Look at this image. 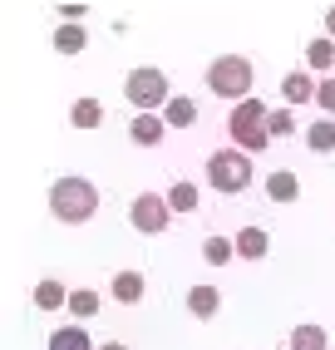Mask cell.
<instances>
[{"mask_svg":"<svg viewBox=\"0 0 335 350\" xmlns=\"http://www.w3.org/2000/svg\"><path fill=\"white\" fill-rule=\"evenodd\" d=\"M267 119H271V104H261L256 94H252V99H237L232 113H227V138H232L242 153H252V158L267 153V148L276 144L271 129H267Z\"/></svg>","mask_w":335,"mask_h":350,"instance_id":"1","label":"cell"},{"mask_svg":"<svg viewBox=\"0 0 335 350\" xmlns=\"http://www.w3.org/2000/svg\"><path fill=\"white\" fill-rule=\"evenodd\" d=\"M50 213L64 227H79V222H89L94 213H99V188H94L89 178L69 173V178H59L55 188H50Z\"/></svg>","mask_w":335,"mask_h":350,"instance_id":"2","label":"cell"},{"mask_svg":"<svg viewBox=\"0 0 335 350\" xmlns=\"http://www.w3.org/2000/svg\"><path fill=\"white\" fill-rule=\"evenodd\" d=\"M207 89L217 99H252V84H256V64L247 55H217L207 64Z\"/></svg>","mask_w":335,"mask_h":350,"instance_id":"3","label":"cell"},{"mask_svg":"<svg viewBox=\"0 0 335 350\" xmlns=\"http://www.w3.org/2000/svg\"><path fill=\"white\" fill-rule=\"evenodd\" d=\"M124 99L133 104V113H163V104L173 99L168 94V75L158 64H133L124 79Z\"/></svg>","mask_w":335,"mask_h":350,"instance_id":"4","label":"cell"},{"mask_svg":"<svg viewBox=\"0 0 335 350\" xmlns=\"http://www.w3.org/2000/svg\"><path fill=\"white\" fill-rule=\"evenodd\" d=\"M207 183L217 193H247L252 188V153L242 148H217V153H207Z\"/></svg>","mask_w":335,"mask_h":350,"instance_id":"5","label":"cell"},{"mask_svg":"<svg viewBox=\"0 0 335 350\" xmlns=\"http://www.w3.org/2000/svg\"><path fill=\"white\" fill-rule=\"evenodd\" d=\"M129 222L143 237H158V232L173 227V207H168V193H138L129 202Z\"/></svg>","mask_w":335,"mask_h":350,"instance_id":"6","label":"cell"},{"mask_svg":"<svg viewBox=\"0 0 335 350\" xmlns=\"http://www.w3.org/2000/svg\"><path fill=\"white\" fill-rule=\"evenodd\" d=\"M316 84H321V79L301 64V69H291V75H281V99L291 104V109H296V104H316Z\"/></svg>","mask_w":335,"mask_h":350,"instance_id":"7","label":"cell"},{"mask_svg":"<svg viewBox=\"0 0 335 350\" xmlns=\"http://www.w3.org/2000/svg\"><path fill=\"white\" fill-rule=\"evenodd\" d=\"M129 138L138 148H158L168 138V119H163V113H133V119H129Z\"/></svg>","mask_w":335,"mask_h":350,"instance_id":"8","label":"cell"},{"mask_svg":"<svg viewBox=\"0 0 335 350\" xmlns=\"http://www.w3.org/2000/svg\"><path fill=\"white\" fill-rule=\"evenodd\" d=\"M237 262H261V256H267L271 252V237H267V232H261L256 222H247V227H237Z\"/></svg>","mask_w":335,"mask_h":350,"instance_id":"9","label":"cell"},{"mask_svg":"<svg viewBox=\"0 0 335 350\" xmlns=\"http://www.w3.org/2000/svg\"><path fill=\"white\" fill-rule=\"evenodd\" d=\"M306 69L310 75H335V40L330 35L306 40Z\"/></svg>","mask_w":335,"mask_h":350,"instance_id":"10","label":"cell"},{"mask_svg":"<svg viewBox=\"0 0 335 350\" xmlns=\"http://www.w3.org/2000/svg\"><path fill=\"white\" fill-rule=\"evenodd\" d=\"M143 291H148L143 271H113V282H109V296H113V301H124V306H138Z\"/></svg>","mask_w":335,"mask_h":350,"instance_id":"11","label":"cell"},{"mask_svg":"<svg viewBox=\"0 0 335 350\" xmlns=\"http://www.w3.org/2000/svg\"><path fill=\"white\" fill-rule=\"evenodd\" d=\"M50 44H55V55H79L84 44H89V30L79 25V20H64V25H55Z\"/></svg>","mask_w":335,"mask_h":350,"instance_id":"12","label":"cell"},{"mask_svg":"<svg viewBox=\"0 0 335 350\" xmlns=\"http://www.w3.org/2000/svg\"><path fill=\"white\" fill-rule=\"evenodd\" d=\"M261 183H267V198H271V202H296V198H301V178H296L291 168H276V173H267Z\"/></svg>","mask_w":335,"mask_h":350,"instance_id":"13","label":"cell"},{"mask_svg":"<svg viewBox=\"0 0 335 350\" xmlns=\"http://www.w3.org/2000/svg\"><path fill=\"white\" fill-rule=\"evenodd\" d=\"M187 311H193L198 321H212L222 311V291L217 286H187Z\"/></svg>","mask_w":335,"mask_h":350,"instance_id":"14","label":"cell"},{"mask_svg":"<svg viewBox=\"0 0 335 350\" xmlns=\"http://www.w3.org/2000/svg\"><path fill=\"white\" fill-rule=\"evenodd\" d=\"M30 301H35L40 311H59V306H69V286H64V282H55V276H44V282H35Z\"/></svg>","mask_w":335,"mask_h":350,"instance_id":"15","label":"cell"},{"mask_svg":"<svg viewBox=\"0 0 335 350\" xmlns=\"http://www.w3.org/2000/svg\"><path fill=\"white\" fill-rule=\"evenodd\" d=\"M291 350H330V331L316 321H306V325H291V340H286Z\"/></svg>","mask_w":335,"mask_h":350,"instance_id":"16","label":"cell"},{"mask_svg":"<svg viewBox=\"0 0 335 350\" xmlns=\"http://www.w3.org/2000/svg\"><path fill=\"white\" fill-rule=\"evenodd\" d=\"M163 119H168V129H193L198 124V104L187 99V94H173L163 104Z\"/></svg>","mask_w":335,"mask_h":350,"instance_id":"17","label":"cell"},{"mask_svg":"<svg viewBox=\"0 0 335 350\" xmlns=\"http://www.w3.org/2000/svg\"><path fill=\"white\" fill-rule=\"evenodd\" d=\"M198 202H202L198 183H187V178H173V188H168V207H173V213H198Z\"/></svg>","mask_w":335,"mask_h":350,"instance_id":"18","label":"cell"},{"mask_svg":"<svg viewBox=\"0 0 335 350\" xmlns=\"http://www.w3.org/2000/svg\"><path fill=\"white\" fill-rule=\"evenodd\" d=\"M306 148L310 153H335V119L321 113L316 124H306Z\"/></svg>","mask_w":335,"mask_h":350,"instance_id":"19","label":"cell"},{"mask_svg":"<svg viewBox=\"0 0 335 350\" xmlns=\"http://www.w3.org/2000/svg\"><path fill=\"white\" fill-rule=\"evenodd\" d=\"M69 124H75V129H99L104 124V104L99 99H75V104H69Z\"/></svg>","mask_w":335,"mask_h":350,"instance_id":"20","label":"cell"},{"mask_svg":"<svg viewBox=\"0 0 335 350\" xmlns=\"http://www.w3.org/2000/svg\"><path fill=\"white\" fill-rule=\"evenodd\" d=\"M50 350H99V345L89 340L84 325H59V331L50 336Z\"/></svg>","mask_w":335,"mask_h":350,"instance_id":"21","label":"cell"},{"mask_svg":"<svg viewBox=\"0 0 335 350\" xmlns=\"http://www.w3.org/2000/svg\"><path fill=\"white\" fill-rule=\"evenodd\" d=\"M202 262H212V267L237 262V242H232V237H217V232H212V237L202 242Z\"/></svg>","mask_w":335,"mask_h":350,"instance_id":"22","label":"cell"},{"mask_svg":"<svg viewBox=\"0 0 335 350\" xmlns=\"http://www.w3.org/2000/svg\"><path fill=\"white\" fill-rule=\"evenodd\" d=\"M69 316H79V321L99 316V291H94V286H79V291H69Z\"/></svg>","mask_w":335,"mask_h":350,"instance_id":"23","label":"cell"},{"mask_svg":"<svg viewBox=\"0 0 335 350\" xmlns=\"http://www.w3.org/2000/svg\"><path fill=\"white\" fill-rule=\"evenodd\" d=\"M267 129H271V138H291L296 133V109L291 104H276L271 119H267Z\"/></svg>","mask_w":335,"mask_h":350,"instance_id":"24","label":"cell"},{"mask_svg":"<svg viewBox=\"0 0 335 350\" xmlns=\"http://www.w3.org/2000/svg\"><path fill=\"white\" fill-rule=\"evenodd\" d=\"M316 104H321L325 119H335V75H325V79L316 84Z\"/></svg>","mask_w":335,"mask_h":350,"instance_id":"25","label":"cell"},{"mask_svg":"<svg viewBox=\"0 0 335 350\" xmlns=\"http://www.w3.org/2000/svg\"><path fill=\"white\" fill-rule=\"evenodd\" d=\"M59 15H64V20H84L89 10H84V5H59Z\"/></svg>","mask_w":335,"mask_h":350,"instance_id":"26","label":"cell"},{"mask_svg":"<svg viewBox=\"0 0 335 350\" xmlns=\"http://www.w3.org/2000/svg\"><path fill=\"white\" fill-rule=\"evenodd\" d=\"M325 35H330V40H335V5H330V10H325Z\"/></svg>","mask_w":335,"mask_h":350,"instance_id":"27","label":"cell"},{"mask_svg":"<svg viewBox=\"0 0 335 350\" xmlns=\"http://www.w3.org/2000/svg\"><path fill=\"white\" fill-rule=\"evenodd\" d=\"M99 350H129V345H124V340H104Z\"/></svg>","mask_w":335,"mask_h":350,"instance_id":"28","label":"cell"}]
</instances>
